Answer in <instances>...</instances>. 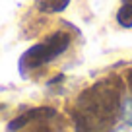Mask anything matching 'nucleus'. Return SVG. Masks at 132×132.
Segmentation results:
<instances>
[{
  "label": "nucleus",
  "mask_w": 132,
  "mask_h": 132,
  "mask_svg": "<svg viewBox=\"0 0 132 132\" xmlns=\"http://www.w3.org/2000/svg\"><path fill=\"white\" fill-rule=\"evenodd\" d=\"M120 95H122V84L119 78H109L97 82L86 89L78 97L76 103V117L80 122H99V128H103L105 122H113L120 109Z\"/></svg>",
  "instance_id": "1"
},
{
  "label": "nucleus",
  "mask_w": 132,
  "mask_h": 132,
  "mask_svg": "<svg viewBox=\"0 0 132 132\" xmlns=\"http://www.w3.org/2000/svg\"><path fill=\"white\" fill-rule=\"evenodd\" d=\"M68 45H70V35L64 31H56L53 35H49L43 43L29 49L23 54V64L27 68H37L41 64H47L53 58H56L58 54L64 53L68 49Z\"/></svg>",
  "instance_id": "2"
},
{
  "label": "nucleus",
  "mask_w": 132,
  "mask_h": 132,
  "mask_svg": "<svg viewBox=\"0 0 132 132\" xmlns=\"http://www.w3.org/2000/svg\"><path fill=\"white\" fill-rule=\"evenodd\" d=\"M56 115V111L51 107H37V109H31V111H27L25 115L18 117L16 120H12V122L8 124L10 130H18V128L25 126L27 122H31V120H45V119H53V117Z\"/></svg>",
  "instance_id": "3"
},
{
  "label": "nucleus",
  "mask_w": 132,
  "mask_h": 132,
  "mask_svg": "<svg viewBox=\"0 0 132 132\" xmlns=\"http://www.w3.org/2000/svg\"><path fill=\"white\" fill-rule=\"evenodd\" d=\"M68 4H70V0H35L37 10H39V12H43V14H56V12H62Z\"/></svg>",
  "instance_id": "4"
},
{
  "label": "nucleus",
  "mask_w": 132,
  "mask_h": 132,
  "mask_svg": "<svg viewBox=\"0 0 132 132\" xmlns=\"http://www.w3.org/2000/svg\"><path fill=\"white\" fill-rule=\"evenodd\" d=\"M117 21L122 27H132V4H122L117 12Z\"/></svg>",
  "instance_id": "5"
},
{
  "label": "nucleus",
  "mask_w": 132,
  "mask_h": 132,
  "mask_svg": "<svg viewBox=\"0 0 132 132\" xmlns=\"http://www.w3.org/2000/svg\"><path fill=\"white\" fill-rule=\"evenodd\" d=\"M128 80H130V86H132V70L128 72Z\"/></svg>",
  "instance_id": "6"
},
{
  "label": "nucleus",
  "mask_w": 132,
  "mask_h": 132,
  "mask_svg": "<svg viewBox=\"0 0 132 132\" xmlns=\"http://www.w3.org/2000/svg\"><path fill=\"white\" fill-rule=\"evenodd\" d=\"M122 4H132V0H122Z\"/></svg>",
  "instance_id": "7"
}]
</instances>
